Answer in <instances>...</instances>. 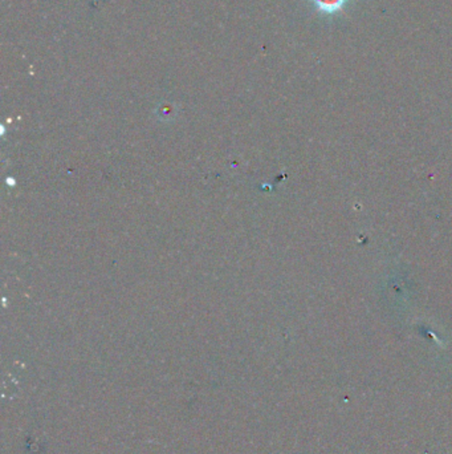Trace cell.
I'll return each instance as SVG.
<instances>
[{
  "label": "cell",
  "instance_id": "obj_1",
  "mask_svg": "<svg viewBox=\"0 0 452 454\" xmlns=\"http://www.w3.org/2000/svg\"><path fill=\"white\" fill-rule=\"evenodd\" d=\"M314 8L324 15H334L341 12L350 0H310Z\"/></svg>",
  "mask_w": 452,
  "mask_h": 454
}]
</instances>
